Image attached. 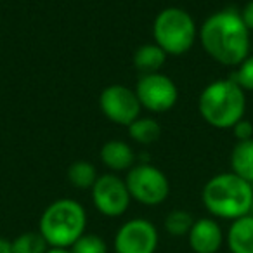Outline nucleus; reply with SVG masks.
<instances>
[{
    "instance_id": "5701e85b",
    "label": "nucleus",
    "mask_w": 253,
    "mask_h": 253,
    "mask_svg": "<svg viewBox=\"0 0 253 253\" xmlns=\"http://www.w3.org/2000/svg\"><path fill=\"white\" fill-rule=\"evenodd\" d=\"M241 18H243V21H245L246 28H248L250 32H253V0H250L248 4L245 5V9H243V12H241Z\"/></svg>"
},
{
    "instance_id": "6e6552de",
    "label": "nucleus",
    "mask_w": 253,
    "mask_h": 253,
    "mask_svg": "<svg viewBox=\"0 0 253 253\" xmlns=\"http://www.w3.org/2000/svg\"><path fill=\"white\" fill-rule=\"evenodd\" d=\"M158 229L148 218H132L122 224L115 234V253H156Z\"/></svg>"
},
{
    "instance_id": "a211bd4d",
    "label": "nucleus",
    "mask_w": 253,
    "mask_h": 253,
    "mask_svg": "<svg viewBox=\"0 0 253 253\" xmlns=\"http://www.w3.org/2000/svg\"><path fill=\"white\" fill-rule=\"evenodd\" d=\"M12 253H45L50 248L40 231H26L11 241Z\"/></svg>"
},
{
    "instance_id": "4468645a",
    "label": "nucleus",
    "mask_w": 253,
    "mask_h": 253,
    "mask_svg": "<svg viewBox=\"0 0 253 253\" xmlns=\"http://www.w3.org/2000/svg\"><path fill=\"white\" fill-rule=\"evenodd\" d=\"M169 54L158 45V43H146L141 45L134 54V66L137 68L141 73H158L163 68Z\"/></svg>"
},
{
    "instance_id": "aec40b11",
    "label": "nucleus",
    "mask_w": 253,
    "mask_h": 253,
    "mask_svg": "<svg viewBox=\"0 0 253 253\" xmlns=\"http://www.w3.org/2000/svg\"><path fill=\"white\" fill-rule=\"evenodd\" d=\"M70 252L71 253H108V245H106V241L101 236L85 232L84 236H80L71 245Z\"/></svg>"
},
{
    "instance_id": "f03ea898",
    "label": "nucleus",
    "mask_w": 253,
    "mask_h": 253,
    "mask_svg": "<svg viewBox=\"0 0 253 253\" xmlns=\"http://www.w3.org/2000/svg\"><path fill=\"white\" fill-rule=\"evenodd\" d=\"M201 200L213 217L236 220L252 210L253 187L232 172L218 173L205 184Z\"/></svg>"
},
{
    "instance_id": "f257e3e1",
    "label": "nucleus",
    "mask_w": 253,
    "mask_h": 253,
    "mask_svg": "<svg viewBox=\"0 0 253 253\" xmlns=\"http://www.w3.org/2000/svg\"><path fill=\"white\" fill-rule=\"evenodd\" d=\"M200 40L208 56L225 66H238L250 56V30L241 14L231 9L207 18L200 30Z\"/></svg>"
},
{
    "instance_id": "2eb2a0df",
    "label": "nucleus",
    "mask_w": 253,
    "mask_h": 253,
    "mask_svg": "<svg viewBox=\"0 0 253 253\" xmlns=\"http://www.w3.org/2000/svg\"><path fill=\"white\" fill-rule=\"evenodd\" d=\"M231 169L232 173L253 184V139L239 141L234 146L231 155Z\"/></svg>"
},
{
    "instance_id": "9b49d317",
    "label": "nucleus",
    "mask_w": 253,
    "mask_h": 253,
    "mask_svg": "<svg viewBox=\"0 0 253 253\" xmlns=\"http://www.w3.org/2000/svg\"><path fill=\"white\" fill-rule=\"evenodd\" d=\"M187 243L194 253H217L224 245V231L213 218H198L187 234Z\"/></svg>"
},
{
    "instance_id": "39448f33",
    "label": "nucleus",
    "mask_w": 253,
    "mask_h": 253,
    "mask_svg": "<svg viewBox=\"0 0 253 253\" xmlns=\"http://www.w3.org/2000/svg\"><path fill=\"white\" fill-rule=\"evenodd\" d=\"M155 40L169 56H182L196 40V25L187 11L167 7L156 16L153 25Z\"/></svg>"
},
{
    "instance_id": "393cba45",
    "label": "nucleus",
    "mask_w": 253,
    "mask_h": 253,
    "mask_svg": "<svg viewBox=\"0 0 253 253\" xmlns=\"http://www.w3.org/2000/svg\"><path fill=\"white\" fill-rule=\"evenodd\" d=\"M45 253H71L70 248H49Z\"/></svg>"
},
{
    "instance_id": "6ab92c4d",
    "label": "nucleus",
    "mask_w": 253,
    "mask_h": 253,
    "mask_svg": "<svg viewBox=\"0 0 253 253\" xmlns=\"http://www.w3.org/2000/svg\"><path fill=\"white\" fill-rule=\"evenodd\" d=\"M193 224H194V218L187 210H172L165 217L163 227L173 238H182V236L189 234Z\"/></svg>"
},
{
    "instance_id": "dca6fc26",
    "label": "nucleus",
    "mask_w": 253,
    "mask_h": 253,
    "mask_svg": "<svg viewBox=\"0 0 253 253\" xmlns=\"http://www.w3.org/2000/svg\"><path fill=\"white\" fill-rule=\"evenodd\" d=\"M128 134L135 142L142 146H149L162 137V126L156 120L139 116L135 122L128 125Z\"/></svg>"
},
{
    "instance_id": "4be33fe9",
    "label": "nucleus",
    "mask_w": 253,
    "mask_h": 253,
    "mask_svg": "<svg viewBox=\"0 0 253 253\" xmlns=\"http://www.w3.org/2000/svg\"><path fill=\"white\" fill-rule=\"evenodd\" d=\"M232 132H234V137L239 141H250L253 139V125L246 120H239L234 126H232Z\"/></svg>"
},
{
    "instance_id": "f8f14e48",
    "label": "nucleus",
    "mask_w": 253,
    "mask_h": 253,
    "mask_svg": "<svg viewBox=\"0 0 253 253\" xmlns=\"http://www.w3.org/2000/svg\"><path fill=\"white\" fill-rule=\"evenodd\" d=\"M225 243L231 253H253V217L245 215L229 225Z\"/></svg>"
},
{
    "instance_id": "20e7f679",
    "label": "nucleus",
    "mask_w": 253,
    "mask_h": 253,
    "mask_svg": "<svg viewBox=\"0 0 253 253\" xmlns=\"http://www.w3.org/2000/svg\"><path fill=\"white\" fill-rule=\"evenodd\" d=\"M246 108L245 90L231 78L215 80L200 95V113L215 128H232L243 120Z\"/></svg>"
},
{
    "instance_id": "9d476101",
    "label": "nucleus",
    "mask_w": 253,
    "mask_h": 253,
    "mask_svg": "<svg viewBox=\"0 0 253 253\" xmlns=\"http://www.w3.org/2000/svg\"><path fill=\"white\" fill-rule=\"evenodd\" d=\"M135 94L142 108L153 113H165L172 109L179 97L172 78L162 73L142 75L135 87Z\"/></svg>"
},
{
    "instance_id": "ddd939ff",
    "label": "nucleus",
    "mask_w": 253,
    "mask_h": 253,
    "mask_svg": "<svg viewBox=\"0 0 253 253\" xmlns=\"http://www.w3.org/2000/svg\"><path fill=\"white\" fill-rule=\"evenodd\" d=\"M101 160L109 170L122 172L134 167L135 156L132 148L123 141H108L101 148Z\"/></svg>"
},
{
    "instance_id": "423d86ee",
    "label": "nucleus",
    "mask_w": 253,
    "mask_h": 253,
    "mask_svg": "<svg viewBox=\"0 0 253 253\" xmlns=\"http://www.w3.org/2000/svg\"><path fill=\"white\" fill-rule=\"evenodd\" d=\"M125 184L132 200L146 207L162 205L170 194V182L167 175L149 163L132 167L126 173Z\"/></svg>"
},
{
    "instance_id": "f3484780",
    "label": "nucleus",
    "mask_w": 253,
    "mask_h": 253,
    "mask_svg": "<svg viewBox=\"0 0 253 253\" xmlns=\"http://www.w3.org/2000/svg\"><path fill=\"white\" fill-rule=\"evenodd\" d=\"M97 177V169L85 160H78V162L71 163L68 169V180L77 189H92Z\"/></svg>"
},
{
    "instance_id": "0eeeda50",
    "label": "nucleus",
    "mask_w": 253,
    "mask_h": 253,
    "mask_svg": "<svg viewBox=\"0 0 253 253\" xmlns=\"http://www.w3.org/2000/svg\"><path fill=\"white\" fill-rule=\"evenodd\" d=\"M92 203L104 217H122L130 207L132 196L126 184L115 173L99 175L92 186Z\"/></svg>"
},
{
    "instance_id": "a878e982",
    "label": "nucleus",
    "mask_w": 253,
    "mask_h": 253,
    "mask_svg": "<svg viewBox=\"0 0 253 253\" xmlns=\"http://www.w3.org/2000/svg\"><path fill=\"white\" fill-rule=\"evenodd\" d=\"M250 215L253 217V203H252V210H250Z\"/></svg>"
},
{
    "instance_id": "412c9836",
    "label": "nucleus",
    "mask_w": 253,
    "mask_h": 253,
    "mask_svg": "<svg viewBox=\"0 0 253 253\" xmlns=\"http://www.w3.org/2000/svg\"><path fill=\"white\" fill-rule=\"evenodd\" d=\"M231 80L243 90H253V56H248L241 64H238V70L232 73Z\"/></svg>"
},
{
    "instance_id": "b1692460",
    "label": "nucleus",
    "mask_w": 253,
    "mask_h": 253,
    "mask_svg": "<svg viewBox=\"0 0 253 253\" xmlns=\"http://www.w3.org/2000/svg\"><path fill=\"white\" fill-rule=\"evenodd\" d=\"M0 253H12L11 241L5 238H0Z\"/></svg>"
},
{
    "instance_id": "1a4fd4ad",
    "label": "nucleus",
    "mask_w": 253,
    "mask_h": 253,
    "mask_svg": "<svg viewBox=\"0 0 253 253\" xmlns=\"http://www.w3.org/2000/svg\"><path fill=\"white\" fill-rule=\"evenodd\" d=\"M99 106L108 120L116 125L128 126L141 116V102L137 94L125 85H109L99 95Z\"/></svg>"
},
{
    "instance_id": "7ed1b4c3",
    "label": "nucleus",
    "mask_w": 253,
    "mask_h": 253,
    "mask_svg": "<svg viewBox=\"0 0 253 253\" xmlns=\"http://www.w3.org/2000/svg\"><path fill=\"white\" fill-rule=\"evenodd\" d=\"M87 211L78 201L61 198L43 210L39 222L40 234L50 248H71L80 236L85 234Z\"/></svg>"
}]
</instances>
